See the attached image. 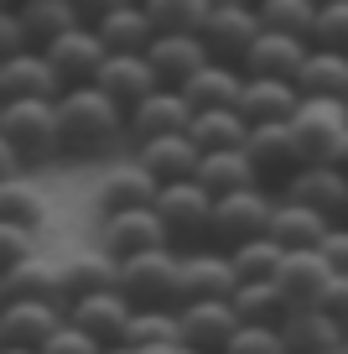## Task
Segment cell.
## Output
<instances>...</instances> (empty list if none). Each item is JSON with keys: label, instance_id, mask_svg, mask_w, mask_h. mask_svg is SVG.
<instances>
[{"label": "cell", "instance_id": "obj_38", "mask_svg": "<svg viewBox=\"0 0 348 354\" xmlns=\"http://www.w3.org/2000/svg\"><path fill=\"white\" fill-rule=\"evenodd\" d=\"M68 281H73V297L84 292H104V287H120V261L104 250H84V255H68Z\"/></svg>", "mask_w": 348, "mask_h": 354}, {"label": "cell", "instance_id": "obj_41", "mask_svg": "<svg viewBox=\"0 0 348 354\" xmlns=\"http://www.w3.org/2000/svg\"><path fill=\"white\" fill-rule=\"evenodd\" d=\"M312 47H333V53H348V0H333V6H317L312 21Z\"/></svg>", "mask_w": 348, "mask_h": 354}, {"label": "cell", "instance_id": "obj_42", "mask_svg": "<svg viewBox=\"0 0 348 354\" xmlns=\"http://www.w3.org/2000/svg\"><path fill=\"white\" fill-rule=\"evenodd\" d=\"M224 354H291L281 339V328H265V323H240Z\"/></svg>", "mask_w": 348, "mask_h": 354}, {"label": "cell", "instance_id": "obj_27", "mask_svg": "<svg viewBox=\"0 0 348 354\" xmlns=\"http://www.w3.org/2000/svg\"><path fill=\"white\" fill-rule=\"evenodd\" d=\"M156 193H162V183L141 162H120L115 172H104L94 198H99V214H120V209H151Z\"/></svg>", "mask_w": 348, "mask_h": 354}, {"label": "cell", "instance_id": "obj_57", "mask_svg": "<svg viewBox=\"0 0 348 354\" xmlns=\"http://www.w3.org/2000/svg\"><path fill=\"white\" fill-rule=\"evenodd\" d=\"M0 6H16V0H0Z\"/></svg>", "mask_w": 348, "mask_h": 354}, {"label": "cell", "instance_id": "obj_16", "mask_svg": "<svg viewBox=\"0 0 348 354\" xmlns=\"http://www.w3.org/2000/svg\"><path fill=\"white\" fill-rule=\"evenodd\" d=\"M94 88H104L109 100L130 115L141 100H151L156 88H162V78H156V68L146 63V53H109V63L99 68Z\"/></svg>", "mask_w": 348, "mask_h": 354}, {"label": "cell", "instance_id": "obj_54", "mask_svg": "<svg viewBox=\"0 0 348 354\" xmlns=\"http://www.w3.org/2000/svg\"><path fill=\"white\" fill-rule=\"evenodd\" d=\"M0 354H42V349H0Z\"/></svg>", "mask_w": 348, "mask_h": 354}, {"label": "cell", "instance_id": "obj_30", "mask_svg": "<svg viewBox=\"0 0 348 354\" xmlns=\"http://www.w3.org/2000/svg\"><path fill=\"white\" fill-rule=\"evenodd\" d=\"M296 88H302V100H348V53L312 47L296 73Z\"/></svg>", "mask_w": 348, "mask_h": 354}, {"label": "cell", "instance_id": "obj_44", "mask_svg": "<svg viewBox=\"0 0 348 354\" xmlns=\"http://www.w3.org/2000/svg\"><path fill=\"white\" fill-rule=\"evenodd\" d=\"M42 354H104V344H99L94 333H84L78 323H63V328L42 344Z\"/></svg>", "mask_w": 348, "mask_h": 354}, {"label": "cell", "instance_id": "obj_48", "mask_svg": "<svg viewBox=\"0 0 348 354\" xmlns=\"http://www.w3.org/2000/svg\"><path fill=\"white\" fill-rule=\"evenodd\" d=\"M120 6H125V0H73V11L84 16V26H99L109 11H120Z\"/></svg>", "mask_w": 348, "mask_h": 354}, {"label": "cell", "instance_id": "obj_26", "mask_svg": "<svg viewBox=\"0 0 348 354\" xmlns=\"http://www.w3.org/2000/svg\"><path fill=\"white\" fill-rule=\"evenodd\" d=\"M240 94H244V68L234 63H203L193 78L182 84V100L197 110H240Z\"/></svg>", "mask_w": 348, "mask_h": 354}, {"label": "cell", "instance_id": "obj_21", "mask_svg": "<svg viewBox=\"0 0 348 354\" xmlns=\"http://www.w3.org/2000/svg\"><path fill=\"white\" fill-rule=\"evenodd\" d=\"M135 162H141L146 172L166 188V183H193L197 167H203V151H197V141L182 131V136H156V141H141V146H135Z\"/></svg>", "mask_w": 348, "mask_h": 354}, {"label": "cell", "instance_id": "obj_58", "mask_svg": "<svg viewBox=\"0 0 348 354\" xmlns=\"http://www.w3.org/2000/svg\"><path fill=\"white\" fill-rule=\"evenodd\" d=\"M0 110H6V100H0Z\"/></svg>", "mask_w": 348, "mask_h": 354}, {"label": "cell", "instance_id": "obj_24", "mask_svg": "<svg viewBox=\"0 0 348 354\" xmlns=\"http://www.w3.org/2000/svg\"><path fill=\"white\" fill-rule=\"evenodd\" d=\"M296 104H302V88L286 84V78H244L240 115L250 125H291Z\"/></svg>", "mask_w": 348, "mask_h": 354}, {"label": "cell", "instance_id": "obj_5", "mask_svg": "<svg viewBox=\"0 0 348 354\" xmlns=\"http://www.w3.org/2000/svg\"><path fill=\"white\" fill-rule=\"evenodd\" d=\"M271 214H276L271 188H240L229 198H213V245L234 250L255 234H271Z\"/></svg>", "mask_w": 348, "mask_h": 354}, {"label": "cell", "instance_id": "obj_22", "mask_svg": "<svg viewBox=\"0 0 348 354\" xmlns=\"http://www.w3.org/2000/svg\"><path fill=\"white\" fill-rule=\"evenodd\" d=\"M193 125V104L182 100V88H156L151 100L130 110V141H156V136H182Z\"/></svg>", "mask_w": 348, "mask_h": 354}, {"label": "cell", "instance_id": "obj_53", "mask_svg": "<svg viewBox=\"0 0 348 354\" xmlns=\"http://www.w3.org/2000/svg\"><path fill=\"white\" fill-rule=\"evenodd\" d=\"M208 6H213V11H218V6H244V0H208Z\"/></svg>", "mask_w": 348, "mask_h": 354}, {"label": "cell", "instance_id": "obj_61", "mask_svg": "<svg viewBox=\"0 0 348 354\" xmlns=\"http://www.w3.org/2000/svg\"><path fill=\"white\" fill-rule=\"evenodd\" d=\"M343 104H348V100H343Z\"/></svg>", "mask_w": 348, "mask_h": 354}, {"label": "cell", "instance_id": "obj_11", "mask_svg": "<svg viewBox=\"0 0 348 354\" xmlns=\"http://www.w3.org/2000/svg\"><path fill=\"white\" fill-rule=\"evenodd\" d=\"M281 198L307 203V209H317V214H327V219L343 224L348 219V172H338L333 162H302L291 177H286Z\"/></svg>", "mask_w": 348, "mask_h": 354}, {"label": "cell", "instance_id": "obj_6", "mask_svg": "<svg viewBox=\"0 0 348 354\" xmlns=\"http://www.w3.org/2000/svg\"><path fill=\"white\" fill-rule=\"evenodd\" d=\"M240 277H234V261L218 245H193L177 261V308L182 302H208V297H234Z\"/></svg>", "mask_w": 348, "mask_h": 354}, {"label": "cell", "instance_id": "obj_37", "mask_svg": "<svg viewBox=\"0 0 348 354\" xmlns=\"http://www.w3.org/2000/svg\"><path fill=\"white\" fill-rule=\"evenodd\" d=\"M265 32H286V37H312L317 21V0H255Z\"/></svg>", "mask_w": 348, "mask_h": 354}, {"label": "cell", "instance_id": "obj_52", "mask_svg": "<svg viewBox=\"0 0 348 354\" xmlns=\"http://www.w3.org/2000/svg\"><path fill=\"white\" fill-rule=\"evenodd\" d=\"M104 354H135V349H125V344H109V349Z\"/></svg>", "mask_w": 348, "mask_h": 354}, {"label": "cell", "instance_id": "obj_59", "mask_svg": "<svg viewBox=\"0 0 348 354\" xmlns=\"http://www.w3.org/2000/svg\"><path fill=\"white\" fill-rule=\"evenodd\" d=\"M141 6H146V0H141Z\"/></svg>", "mask_w": 348, "mask_h": 354}, {"label": "cell", "instance_id": "obj_36", "mask_svg": "<svg viewBox=\"0 0 348 354\" xmlns=\"http://www.w3.org/2000/svg\"><path fill=\"white\" fill-rule=\"evenodd\" d=\"M229 261H234V277L240 281H276V271H281V261H286V245L276 240V234H255V240L234 245Z\"/></svg>", "mask_w": 348, "mask_h": 354}, {"label": "cell", "instance_id": "obj_25", "mask_svg": "<svg viewBox=\"0 0 348 354\" xmlns=\"http://www.w3.org/2000/svg\"><path fill=\"white\" fill-rule=\"evenodd\" d=\"M281 339L291 354H343L348 333L327 318L322 308H291L281 318Z\"/></svg>", "mask_w": 348, "mask_h": 354}, {"label": "cell", "instance_id": "obj_3", "mask_svg": "<svg viewBox=\"0 0 348 354\" xmlns=\"http://www.w3.org/2000/svg\"><path fill=\"white\" fill-rule=\"evenodd\" d=\"M156 214L166 224L172 250H193V245H213V193L197 183H166L156 193Z\"/></svg>", "mask_w": 348, "mask_h": 354}, {"label": "cell", "instance_id": "obj_55", "mask_svg": "<svg viewBox=\"0 0 348 354\" xmlns=\"http://www.w3.org/2000/svg\"><path fill=\"white\" fill-rule=\"evenodd\" d=\"M0 308H6V271H0Z\"/></svg>", "mask_w": 348, "mask_h": 354}, {"label": "cell", "instance_id": "obj_45", "mask_svg": "<svg viewBox=\"0 0 348 354\" xmlns=\"http://www.w3.org/2000/svg\"><path fill=\"white\" fill-rule=\"evenodd\" d=\"M26 26H21V16H16V6H0V63L6 57H16V53H26Z\"/></svg>", "mask_w": 348, "mask_h": 354}, {"label": "cell", "instance_id": "obj_19", "mask_svg": "<svg viewBox=\"0 0 348 354\" xmlns=\"http://www.w3.org/2000/svg\"><path fill=\"white\" fill-rule=\"evenodd\" d=\"M0 100H63V78L47 63V53L26 47V53L0 63Z\"/></svg>", "mask_w": 348, "mask_h": 354}, {"label": "cell", "instance_id": "obj_31", "mask_svg": "<svg viewBox=\"0 0 348 354\" xmlns=\"http://www.w3.org/2000/svg\"><path fill=\"white\" fill-rule=\"evenodd\" d=\"M94 32H99V42H104L109 53H146V47L156 42V26H151L141 0H125L120 11H109Z\"/></svg>", "mask_w": 348, "mask_h": 354}, {"label": "cell", "instance_id": "obj_60", "mask_svg": "<svg viewBox=\"0 0 348 354\" xmlns=\"http://www.w3.org/2000/svg\"><path fill=\"white\" fill-rule=\"evenodd\" d=\"M343 224H348V219H343Z\"/></svg>", "mask_w": 348, "mask_h": 354}, {"label": "cell", "instance_id": "obj_50", "mask_svg": "<svg viewBox=\"0 0 348 354\" xmlns=\"http://www.w3.org/2000/svg\"><path fill=\"white\" fill-rule=\"evenodd\" d=\"M333 167H338V172H348V131L338 136V146H333Z\"/></svg>", "mask_w": 348, "mask_h": 354}, {"label": "cell", "instance_id": "obj_49", "mask_svg": "<svg viewBox=\"0 0 348 354\" xmlns=\"http://www.w3.org/2000/svg\"><path fill=\"white\" fill-rule=\"evenodd\" d=\"M16 172H26V167H21V156L11 151V141L0 136V183H6V177H16Z\"/></svg>", "mask_w": 348, "mask_h": 354}, {"label": "cell", "instance_id": "obj_47", "mask_svg": "<svg viewBox=\"0 0 348 354\" xmlns=\"http://www.w3.org/2000/svg\"><path fill=\"white\" fill-rule=\"evenodd\" d=\"M322 313L348 333V277H333V287H327V297H322Z\"/></svg>", "mask_w": 348, "mask_h": 354}, {"label": "cell", "instance_id": "obj_23", "mask_svg": "<svg viewBox=\"0 0 348 354\" xmlns=\"http://www.w3.org/2000/svg\"><path fill=\"white\" fill-rule=\"evenodd\" d=\"M307 53H312V42H307V37L260 32V42H255L250 57H244V78H286V84H296Z\"/></svg>", "mask_w": 348, "mask_h": 354}, {"label": "cell", "instance_id": "obj_20", "mask_svg": "<svg viewBox=\"0 0 348 354\" xmlns=\"http://www.w3.org/2000/svg\"><path fill=\"white\" fill-rule=\"evenodd\" d=\"M146 63L156 68L162 88H182L187 78L203 63H213V57H208V47H203L197 32H156V42L146 47Z\"/></svg>", "mask_w": 348, "mask_h": 354}, {"label": "cell", "instance_id": "obj_12", "mask_svg": "<svg viewBox=\"0 0 348 354\" xmlns=\"http://www.w3.org/2000/svg\"><path fill=\"white\" fill-rule=\"evenodd\" d=\"M343 131H348L343 100H302L291 115V136L302 146V162H333V146Z\"/></svg>", "mask_w": 348, "mask_h": 354}, {"label": "cell", "instance_id": "obj_43", "mask_svg": "<svg viewBox=\"0 0 348 354\" xmlns=\"http://www.w3.org/2000/svg\"><path fill=\"white\" fill-rule=\"evenodd\" d=\"M26 255H37V230L0 219V271H16Z\"/></svg>", "mask_w": 348, "mask_h": 354}, {"label": "cell", "instance_id": "obj_34", "mask_svg": "<svg viewBox=\"0 0 348 354\" xmlns=\"http://www.w3.org/2000/svg\"><path fill=\"white\" fill-rule=\"evenodd\" d=\"M229 302H234L240 323H265V328H281V318L291 313V302L281 297L276 281H240Z\"/></svg>", "mask_w": 348, "mask_h": 354}, {"label": "cell", "instance_id": "obj_32", "mask_svg": "<svg viewBox=\"0 0 348 354\" xmlns=\"http://www.w3.org/2000/svg\"><path fill=\"white\" fill-rule=\"evenodd\" d=\"M193 183L208 188L213 198H229V193H240V188H265L244 151H203V167H197Z\"/></svg>", "mask_w": 348, "mask_h": 354}, {"label": "cell", "instance_id": "obj_4", "mask_svg": "<svg viewBox=\"0 0 348 354\" xmlns=\"http://www.w3.org/2000/svg\"><path fill=\"white\" fill-rule=\"evenodd\" d=\"M177 261H182V250H172V245L120 261V292L135 308H177Z\"/></svg>", "mask_w": 348, "mask_h": 354}, {"label": "cell", "instance_id": "obj_15", "mask_svg": "<svg viewBox=\"0 0 348 354\" xmlns=\"http://www.w3.org/2000/svg\"><path fill=\"white\" fill-rule=\"evenodd\" d=\"M255 177L265 188H286V177L302 167V146H296L291 125H250V141H244Z\"/></svg>", "mask_w": 348, "mask_h": 354}, {"label": "cell", "instance_id": "obj_29", "mask_svg": "<svg viewBox=\"0 0 348 354\" xmlns=\"http://www.w3.org/2000/svg\"><path fill=\"white\" fill-rule=\"evenodd\" d=\"M16 16H21L26 42H32L37 53H47L57 37H68L73 26H84V16L73 11V0H16Z\"/></svg>", "mask_w": 348, "mask_h": 354}, {"label": "cell", "instance_id": "obj_10", "mask_svg": "<svg viewBox=\"0 0 348 354\" xmlns=\"http://www.w3.org/2000/svg\"><path fill=\"white\" fill-rule=\"evenodd\" d=\"M63 323H68V308H57V302L6 297V308H0V349H42Z\"/></svg>", "mask_w": 348, "mask_h": 354}, {"label": "cell", "instance_id": "obj_18", "mask_svg": "<svg viewBox=\"0 0 348 354\" xmlns=\"http://www.w3.org/2000/svg\"><path fill=\"white\" fill-rule=\"evenodd\" d=\"M333 266L322 261V250H286L281 271H276V287L291 308H322L327 287H333Z\"/></svg>", "mask_w": 348, "mask_h": 354}, {"label": "cell", "instance_id": "obj_28", "mask_svg": "<svg viewBox=\"0 0 348 354\" xmlns=\"http://www.w3.org/2000/svg\"><path fill=\"white\" fill-rule=\"evenodd\" d=\"M333 224L338 219L307 209V203H291V198H276V214H271V234L286 245V250H322V240H327Z\"/></svg>", "mask_w": 348, "mask_h": 354}, {"label": "cell", "instance_id": "obj_46", "mask_svg": "<svg viewBox=\"0 0 348 354\" xmlns=\"http://www.w3.org/2000/svg\"><path fill=\"white\" fill-rule=\"evenodd\" d=\"M322 261L333 266L338 277H348V224H333V230H327V240H322Z\"/></svg>", "mask_w": 348, "mask_h": 354}, {"label": "cell", "instance_id": "obj_1", "mask_svg": "<svg viewBox=\"0 0 348 354\" xmlns=\"http://www.w3.org/2000/svg\"><path fill=\"white\" fill-rule=\"evenodd\" d=\"M120 141H130V115L104 88H63L57 100V156L63 162H94V156H109Z\"/></svg>", "mask_w": 348, "mask_h": 354}, {"label": "cell", "instance_id": "obj_17", "mask_svg": "<svg viewBox=\"0 0 348 354\" xmlns=\"http://www.w3.org/2000/svg\"><path fill=\"white\" fill-rule=\"evenodd\" d=\"M47 63L57 68L63 88H78V84H94L99 78V68L109 63V47L99 42L94 26H73L68 37H57V42L47 47Z\"/></svg>", "mask_w": 348, "mask_h": 354}, {"label": "cell", "instance_id": "obj_14", "mask_svg": "<svg viewBox=\"0 0 348 354\" xmlns=\"http://www.w3.org/2000/svg\"><path fill=\"white\" fill-rule=\"evenodd\" d=\"M6 297H37V302H73V281H68V255H26L16 271H6Z\"/></svg>", "mask_w": 348, "mask_h": 354}, {"label": "cell", "instance_id": "obj_51", "mask_svg": "<svg viewBox=\"0 0 348 354\" xmlns=\"http://www.w3.org/2000/svg\"><path fill=\"white\" fill-rule=\"evenodd\" d=\"M135 354H197V349H187V344H156V349H135Z\"/></svg>", "mask_w": 348, "mask_h": 354}, {"label": "cell", "instance_id": "obj_2", "mask_svg": "<svg viewBox=\"0 0 348 354\" xmlns=\"http://www.w3.org/2000/svg\"><path fill=\"white\" fill-rule=\"evenodd\" d=\"M0 136L11 141L21 167L57 162V100H6Z\"/></svg>", "mask_w": 348, "mask_h": 354}, {"label": "cell", "instance_id": "obj_9", "mask_svg": "<svg viewBox=\"0 0 348 354\" xmlns=\"http://www.w3.org/2000/svg\"><path fill=\"white\" fill-rule=\"evenodd\" d=\"M240 328V313L229 297H208V302H182L177 308V344L197 354H224L229 339Z\"/></svg>", "mask_w": 348, "mask_h": 354}, {"label": "cell", "instance_id": "obj_13", "mask_svg": "<svg viewBox=\"0 0 348 354\" xmlns=\"http://www.w3.org/2000/svg\"><path fill=\"white\" fill-rule=\"evenodd\" d=\"M130 318H135V302L125 297L120 287H104V292H84V297L68 302V323H78L84 333H94L99 344H125L130 333Z\"/></svg>", "mask_w": 348, "mask_h": 354}, {"label": "cell", "instance_id": "obj_7", "mask_svg": "<svg viewBox=\"0 0 348 354\" xmlns=\"http://www.w3.org/2000/svg\"><path fill=\"white\" fill-rule=\"evenodd\" d=\"M260 16H255V0H244V6H218V11H208L203 21V47L213 63H234L244 68V57H250V47L260 42Z\"/></svg>", "mask_w": 348, "mask_h": 354}, {"label": "cell", "instance_id": "obj_39", "mask_svg": "<svg viewBox=\"0 0 348 354\" xmlns=\"http://www.w3.org/2000/svg\"><path fill=\"white\" fill-rule=\"evenodd\" d=\"M156 344H177V308H135L125 349H156Z\"/></svg>", "mask_w": 348, "mask_h": 354}, {"label": "cell", "instance_id": "obj_35", "mask_svg": "<svg viewBox=\"0 0 348 354\" xmlns=\"http://www.w3.org/2000/svg\"><path fill=\"white\" fill-rule=\"evenodd\" d=\"M0 219H6V224H26V230H42V219H47V193L37 188L26 172L6 177V183H0Z\"/></svg>", "mask_w": 348, "mask_h": 354}, {"label": "cell", "instance_id": "obj_56", "mask_svg": "<svg viewBox=\"0 0 348 354\" xmlns=\"http://www.w3.org/2000/svg\"><path fill=\"white\" fill-rule=\"evenodd\" d=\"M317 6H333V0H317Z\"/></svg>", "mask_w": 348, "mask_h": 354}, {"label": "cell", "instance_id": "obj_33", "mask_svg": "<svg viewBox=\"0 0 348 354\" xmlns=\"http://www.w3.org/2000/svg\"><path fill=\"white\" fill-rule=\"evenodd\" d=\"M187 136L197 141V151H244L250 141V120L240 110H197Z\"/></svg>", "mask_w": 348, "mask_h": 354}, {"label": "cell", "instance_id": "obj_40", "mask_svg": "<svg viewBox=\"0 0 348 354\" xmlns=\"http://www.w3.org/2000/svg\"><path fill=\"white\" fill-rule=\"evenodd\" d=\"M208 11H213L208 0H146V16L156 32H203Z\"/></svg>", "mask_w": 348, "mask_h": 354}, {"label": "cell", "instance_id": "obj_8", "mask_svg": "<svg viewBox=\"0 0 348 354\" xmlns=\"http://www.w3.org/2000/svg\"><path fill=\"white\" fill-rule=\"evenodd\" d=\"M166 240V224L162 214L151 209H120V214H99V250L115 255V261H130V255H146V250H162Z\"/></svg>", "mask_w": 348, "mask_h": 354}]
</instances>
